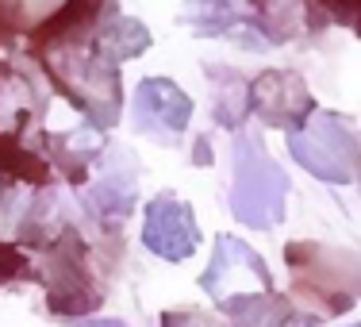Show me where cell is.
Returning <instances> with one entry per match:
<instances>
[{
    "mask_svg": "<svg viewBox=\"0 0 361 327\" xmlns=\"http://www.w3.org/2000/svg\"><path fill=\"white\" fill-rule=\"evenodd\" d=\"M208 77L216 81V100H212V112L223 127H238L250 112V81H243L238 73H227V70H216Z\"/></svg>",
    "mask_w": 361,
    "mask_h": 327,
    "instance_id": "5bb4252c",
    "label": "cell"
},
{
    "mask_svg": "<svg viewBox=\"0 0 361 327\" xmlns=\"http://www.w3.org/2000/svg\"><path fill=\"white\" fill-rule=\"evenodd\" d=\"M288 327H315V320H304V316H296V320H292Z\"/></svg>",
    "mask_w": 361,
    "mask_h": 327,
    "instance_id": "44dd1931",
    "label": "cell"
},
{
    "mask_svg": "<svg viewBox=\"0 0 361 327\" xmlns=\"http://www.w3.org/2000/svg\"><path fill=\"white\" fill-rule=\"evenodd\" d=\"M92 42L100 47V54L119 66V62H127V58H139L142 50L150 47V31H146L139 20H131V16H116V20H108L104 28H100V35Z\"/></svg>",
    "mask_w": 361,
    "mask_h": 327,
    "instance_id": "8fae6325",
    "label": "cell"
},
{
    "mask_svg": "<svg viewBox=\"0 0 361 327\" xmlns=\"http://www.w3.org/2000/svg\"><path fill=\"white\" fill-rule=\"evenodd\" d=\"M70 4L73 0H0V28L16 31V35H27V31L54 23Z\"/></svg>",
    "mask_w": 361,
    "mask_h": 327,
    "instance_id": "7c38bea8",
    "label": "cell"
},
{
    "mask_svg": "<svg viewBox=\"0 0 361 327\" xmlns=\"http://www.w3.org/2000/svg\"><path fill=\"white\" fill-rule=\"evenodd\" d=\"M357 327H361V323H357Z\"/></svg>",
    "mask_w": 361,
    "mask_h": 327,
    "instance_id": "7402d4cb",
    "label": "cell"
},
{
    "mask_svg": "<svg viewBox=\"0 0 361 327\" xmlns=\"http://www.w3.org/2000/svg\"><path fill=\"white\" fill-rule=\"evenodd\" d=\"M288 177L265 154L257 135H238L235 143V185H231V212L246 227L269 231L285 220Z\"/></svg>",
    "mask_w": 361,
    "mask_h": 327,
    "instance_id": "7a4b0ae2",
    "label": "cell"
},
{
    "mask_svg": "<svg viewBox=\"0 0 361 327\" xmlns=\"http://www.w3.org/2000/svg\"><path fill=\"white\" fill-rule=\"evenodd\" d=\"M180 20L196 35H231V31H250L238 20V0H188Z\"/></svg>",
    "mask_w": 361,
    "mask_h": 327,
    "instance_id": "30bf717a",
    "label": "cell"
},
{
    "mask_svg": "<svg viewBox=\"0 0 361 327\" xmlns=\"http://www.w3.org/2000/svg\"><path fill=\"white\" fill-rule=\"evenodd\" d=\"M31 116V85L16 73H0V127H20Z\"/></svg>",
    "mask_w": 361,
    "mask_h": 327,
    "instance_id": "2e32d148",
    "label": "cell"
},
{
    "mask_svg": "<svg viewBox=\"0 0 361 327\" xmlns=\"http://www.w3.org/2000/svg\"><path fill=\"white\" fill-rule=\"evenodd\" d=\"M331 16L346 28H354V35H361V0H326Z\"/></svg>",
    "mask_w": 361,
    "mask_h": 327,
    "instance_id": "d6986e66",
    "label": "cell"
},
{
    "mask_svg": "<svg viewBox=\"0 0 361 327\" xmlns=\"http://www.w3.org/2000/svg\"><path fill=\"white\" fill-rule=\"evenodd\" d=\"M47 70L58 89L92 119V127H111L119 119V108H123L119 66L100 54L92 39H62L54 50H47Z\"/></svg>",
    "mask_w": 361,
    "mask_h": 327,
    "instance_id": "6da1fadb",
    "label": "cell"
},
{
    "mask_svg": "<svg viewBox=\"0 0 361 327\" xmlns=\"http://www.w3.org/2000/svg\"><path fill=\"white\" fill-rule=\"evenodd\" d=\"M161 327H227V323L208 316V312H196V308H180V312L161 316Z\"/></svg>",
    "mask_w": 361,
    "mask_h": 327,
    "instance_id": "e0dca14e",
    "label": "cell"
},
{
    "mask_svg": "<svg viewBox=\"0 0 361 327\" xmlns=\"http://www.w3.org/2000/svg\"><path fill=\"white\" fill-rule=\"evenodd\" d=\"M250 108L269 127H304L315 112V100L307 93V81L288 70H269L250 81Z\"/></svg>",
    "mask_w": 361,
    "mask_h": 327,
    "instance_id": "8992f818",
    "label": "cell"
},
{
    "mask_svg": "<svg viewBox=\"0 0 361 327\" xmlns=\"http://www.w3.org/2000/svg\"><path fill=\"white\" fill-rule=\"evenodd\" d=\"M257 12H262V28L273 42H288V39L304 35V28H307L304 0H257Z\"/></svg>",
    "mask_w": 361,
    "mask_h": 327,
    "instance_id": "9a60e30c",
    "label": "cell"
},
{
    "mask_svg": "<svg viewBox=\"0 0 361 327\" xmlns=\"http://www.w3.org/2000/svg\"><path fill=\"white\" fill-rule=\"evenodd\" d=\"M142 243L150 254L166 258V262H185V258L196 254L200 246V227H196V216L185 201L161 193L150 201L142 220Z\"/></svg>",
    "mask_w": 361,
    "mask_h": 327,
    "instance_id": "5b68a950",
    "label": "cell"
},
{
    "mask_svg": "<svg viewBox=\"0 0 361 327\" xmlns=\"http://www.w3.org/2000/svg\"><path fill=\"white\" fill-rule=\"evenodd\" d=\"M200 289L223 308L227 300L246 297V292H273V273L254 246H246L235 235H219L212 262L200 278Z\"/></svg>",
    "mask_w": 361,
    "mask_h": 327,
    "instance_id": "277c9868",
    "label": "cell"
},
{
    "mask_svg": "<svg viewBox=\"0 0 361 327\" xmlns=\"http://www.w3.org/2000/svg\"><path fill=\"white\" fill-rule=\"evenodd\" d=\"M192 119V97L169 77H146L135 93V124L142 131L180 135Z\"/></svg>",
    "mask_w": 361,
    "mask_h": 327,
    "instance_id": "ba28073f",
    "label": "cell"
},
{
    "mask_svg": "<svg viewBox=\"0 0 361 327\" xmlns=\"http://www.w3.org/2000/svg\"><path fill=\"white\" fill-rule=\"evenodd\" d=\"M50 312L54 316H81L100 304V292L89 285V270H85V251L73 235H66V246L54 251L50 266Z\"/></svg>",
    "mask_w": 361,
    "mask_h": 327,
    "instance_id": "52a82bcc",
    "label": "cell"
},
{
    "mask_svg": "<svg viewBox=\"0 0 361 327\" xmlns=\"http://www.w3.org/2000/svg\"><path fill=\"white\" fill-rule=\"evenodd\" d=\"M223 308L235 320V327H288L296 320L292 304L277 292H246V297L227 300Z\"/></svg>",
    "mask_w": 361,
    "mask_h": 327,
    "instance_id": "9c48e42d",
    "label": "cell"
},
{
    "mask_svg": "<svg viewBox=\"0 0 361 327\" xmlns=\"http://www.w3.org/2000/svg\"><path fill=\"white\" fill-rule=\"evenodd\" d=\"M288 150L307 174L326 185H350L357 170V143L346 119L334 112H312L304 127L288 131Z\"/></svg>",
    "mask_w": 361,
    "mask_h": 327,
    "instance_id": "3957f363",
    "label": "cell"
},
{
    "mask_svg": "<svg viewBox=\"0 0 361 327\" xmlns=\"http://www.w3.org/2000/svg\"><path fill=\"white\" fill-rule=\"evenodd\" d=\"M81 327H127V323H119V320H89V323H81Z\"/></svg>",
    "mask_w": 361,
    "mask_h": 327,
    "instance_id": "ffe728a7",
    "label": "cell"
},
{
    "mask_svg": "<svg viewBox=\"0 0 361 327\" xmlns=\"http://www.w3.org/2000/svg\"><path fill=\"white\" fill-rule=\"evenodd\" d=\"M85 204H92V212H97L104 223H123V216L131 212V204H135V177H131V170H127L123 177L111 170V174H104L97 185L89 189V196H85Z\"/></svg>",
    "mask_w": 361,
    "mask_h": 327,
    "instance_id": "4fadbf2b",
    "label": "cell"
},
{
    "mask_svg": "<svg viewBox=\"0 0 361 327\" xmlns=\"http://www.w3.org/2000/svg\"><path fill=\"white\" fill-rule=\"evenodd\" d=\"M31 266H27V258H23L20 251H16L12 243H0V285H8V281H16V278H23Z\"/></svg>",
    "mask_w": 361,
    "mask_h": 327,
    "instance_id": "ac0fdd59",
    "label": "cell"
}]
</instances>
